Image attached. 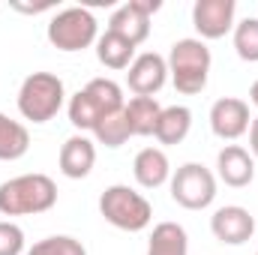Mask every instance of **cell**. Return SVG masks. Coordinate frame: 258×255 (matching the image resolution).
<instances>
[{"label": "cell", "mask_w": 258, "mask_h": 255, "mask_svg": "<svg viewBox=\"0 0 258 255\" xmlns=\"http://www.w3.org/2000/svg\"><path fill=\"white\" fill-rule=\"evenodd\" d=\"M123 105H126V99H123V87L117 81H111V78H93L78 93L69 96L66 114H69V123L78 132H93V129L99 126L102 117L120 111Z\"/></svg>", "instance_id": "6da1fadb"}, {"label": "cell", "mask_w": 258, "mask_h": 255, "mask_svg": "<svg viewBox=\"0 0 258 255\" xmlns=\"http://www.w3.org/2000/svg\"><path fill=\"white\" fill-rule=\"evenodd\" d=\"M57 204V183L48 174H18L0 183V216H36Z\"/></svg>", "instance_id": "7a4b0ae2"}, {"label": "cell", "mask_w": 258, "mask_h": 255, "mask_svg": "<svg viewBox=\"0 0 258 255\" xmlns=\"http://www.w3.org/2000/svg\"><path fill=\"white\" fill-rule=\"evenodd\" d=\"M168 78L171 84L177 87V93L183 96H195L207 87V78H210V48L207 42H201L198 36H186V39H177L168 51Z\"/></svg>", "instance_id": "3957f363"}, {"label": "cell", "mask_w": 258, "mask_h": 255, "mask_svg": "<svg viewBox=\"0 0 258 255\" xmlns=\"http://www.w3.org/2000/svg\"><path fill=\"white\" fill-rule=\"evenodd\" d=\"M66 105L63 78L54 72H30L18 87V114L30 123H48Z\"/></svg>", "instance_id": "277c9868"}, {"label": "cell", "mask_w": 258, "mask_h": 255, "mask_svg": "<svg viewBox=\"0 0 258 255\" xmlns=\"http://www.w3.org/2000/svg\"><path fill=\"white\" fill-rule=\"evenodd\" d=\"M99 213L120 231H144L153 222V204L126 183H114L99 195Z\"/></svg>", "instance_id": "5b68a950"}, {"label": "cell", "mask_w": 258, "mask_h": 255, "mask_svg": "<svg viewBox=\"0 0 258 255\" xmlns=\"http://www.w3.org/2000/svg\"><path fill=\"white\" fill-rule=\"evenodd\" d=\"M45 36H48V42L57 51H66V54L84 51V48L96 45V39H99V21L84 6H66V9L51 15Z\"/></svg>", "instance_id": "8992f818"}, {"label": "cell", "mask_w": 258, "mask_h": 255, "mask_svg": "<svg viewBox=\"0 0 258 255\" xmlns=\"http://www.w3.org/2000/svg\"><path fill=\"white\" fill-rule=\"evenodd\" d=\"M171 198L186 210H204L216 198V174L201 162H183L171 174Z\"/></svg>", "instance_id": "52a82bcc"}, {"label": "cell", "mask_w": 258, "mask_h": 255, "mask_svg": "<svg viewBox=\"0 0 258 255\" xmlns=\"http://www.w3.org/2000/svg\"><path fill=\"white\" fill-rule=\"evenodd\" d=\"M234 0H195L192 6V27L198 30V39H222L234 30Z\"/></svg>", "instance_id": "ba28073f"}, {"label": "cell", "mask_w": 258, "mask_h": 255, "mask_svg": "<svg viewBox=\"0 0 258 255\" xmlns=\"http://www.w3.org/2000/svg\"><path fill=\"white\" fill-rule=\"evenodd\" d=\"M252 126V114H249V102L237 99V96H222L210 105V129L216 138L222 141H237L240 135H246Z\"/></svg>", "instance_id": "9c48e42d"}, {"label": "cell", "mask_w": 258, "mask_h": 255, "mask_svg": "<svg viewBox=\"0 0 258 255\" xmlns=\"http://www.w3.org/2000/svg\"><path fill=\"white\" fill-rule=\"evenodd\" d=\"M210 231L225 246H243L255 234V216L246 207H240V204H225V207L213 210Z\"/></svg>", "instance_id": "30bf717a"}, {"label": "cell", "mask_w": 258, "mask_h": 255, "mask_svg": "<svg viewBox=\"0 0 258 255\" xmlns=\"http://www.w3.org/2000/svg\"><path fill=\"white\" fill-rule=\"evenodd\" d=\"M168 81V60L156 51L135 54L126 72V87L135 96H156Z\"/></svg>", "instance_id": "8fae6325"}, {"label": "cell", "mask_w": 258, "mask_h": 255, "mask_svg": "<svg viewBox=\"0 0 258 255\" xmlns=\"http://www.w3.org/2000/svg\"><path fill=\"white\" fill-rule=\"evenodd\" d=\"M216 174L225 186L231 189H243L255 180V159L246 147L240 144H225L216 153Z\"/></svg>", "instance_id": "7c38bea8"}, {"label": "cell", "mask_w": 258, "mask_h": 255, "mask_svg": "<svg viewBox=\"0 0 258 255\" xmlns=\"http://www.w3.org/2000/svg\"><path fill=\"white\" fill-rule=\"evenodd\" d=\"M57 165H60V174L69 180H84L93 165H96V141H90L84 132L78 135H69L60 147V156H57Z\"/></svg>", "instance_id": "4fadbf2b"}, {"label": "cell", "mask_w": 258, "mask_h": 255, "mask_svg": "<svg viewBox=\"0 0 258 255\" xmlns=\"http://www.w3.org/2000/svg\"><path fill=\"white\" fill-rule=\"evenodd\" d=\"M132 177L144 189H159L171 180V162L162 147H144L132 159Z\"/></svg>", "instance_id": "5bb4252c"}, {"label": "cell", "mask_w": 258, "mask_h": 255, "mask_svg": "<svg viewBox=\"0 0 258 255\" xmlns=\"http://www.w3.org/2000/svg\"><path fill=\"white\" fill-rule=\"evenodd\" d=\"M105 30H111V33H117V36H123L129 39L135 48L150 36V18L129 0L123 6H117L114 12H111V18H108V27Z\"/></svg>", "instance_id": "9a60e30c"}, {"label": "cell", "mask_w": 258, "mask_h": 255, "mask_svg": "<svg viewBox=\"0 0 258 255\" xmlns=\"http://www.w3.org/2000/svg\"><path fill=\"white\" fill-rule=\"evenodd\" d=\"M189 129H192V111H189L186 105H168V108H162L159 123H156V132H153V135H156L159 144L171 147V144L186 141Z\"/></svg>", "instance_id": "2e32d148"}, {"label": "cell", "mask_w": 258, "mask_h": 255, "mask_svg": "<svg viewBox=\"0 0 258 255\" xmlns=\"http://www.w3.org/2000/svg\"><path fill=\"white\" fill-rule=\"evenodd\" d=\"M123 114H126L132 135H153L159 114H162V105L156 102V96H132L123 105Z\"/></svg>", "instance_id": "e0dca14e"}, {"label": "cell", "mask_w": 258, "mask_h": 255, "mask_svg": "<svg viewBox=\"0 0 258 255\" xmlns=\"http://www.w3.org/2000/svg\"><path fill=\"white\" fill-rule=\"evenodd\" d=\"M96 60L105 66V69H114V72L129 69L132 60H135V45H132L129 39H123V36L105 30V33L96 39Z\"/></svg>", "instance_id": "ac0fdd59"}, {"label": "cell", "mask_w": 258, "mask_h": 255, "mask_svg": "<svg viewBox=\"0 0 258 255\" xmlns=\"http://www.w3.org/2000/svg\"><path fill=\"white\" fill-rule=\"evenodd\" d=\"M147 255H189L186 228L177 222H156L147 243Z\"/></svg>", "instance_id": "d6986e66"}, {"label": "cell", "mask_w": 258, "mask_h": 255, "mask_svg": "<svg viewBox=\"0 0 258 255\" xmlns=\"http://www.w3.org/2000/svg\"><path fill=\"white\" fill-rule=\"evenodd\" d=\"M30 150V132L21 120H12L9 114H0V159L15 162Z\"/></svg>", "instance_id": "ffe728a7"}, {"label": "cell", "mask_w": 258, "mask_h": 255, "mask_svg": "<svg viewBox=\"0 0 258 255\" xmlns=\"http://www.w3.org/2000/svg\"><path fill=\"white\" fill-rule=\"evenodd\" d=\"M93 138H96V144L111 147V150L123 147L129 138H132L123 108H120V111H114V114H108V117H102V120H99V126L93 129Z\"/></svg>", "instance_id": "44dd1931"}, {"label": "cell", "mask_w": 258, "mask_h": 255, "mask_svg": "<svg viewBox=\"0 0 258 255\" xmlns=\"http://www.w3.org/2000/svg\"><path fill=\"white\" fill-rule=\"evenodd\" d=\"M234 36V51L240 60L246 63H258V18H243L234 24L231 30Z\"/></svg>", "instance_id": "7402d4cb"}, {"label": "cell", "mask_w": 258, "mask_h": 255, "mask_svg": "<svg viewBox=\"0 0 258 255\" xmlns=\"http://www.w3.org/2000/svg\"><path fill=\"white\" fill-rule=\"evenodd\" d=\"M24 255H87L84 243L69 237V234H54V237H45L39 243H33Z\"/></svg>", "instance_id": "603a6c76"}, {"label": "cell", "mask_w": 258, "mask_h": 255, "mask_svg": "<svg viewBox=\"0 0 258 255\" xmlns=\"http://www.w3.org/2000/svg\"><path fill=\"white\" fill-rule=\"evenodd\" d=\"M24 252V231L12 219H0V255H21Z\"/></svg>", "instance_id": "cb8c5ba5"}, {"label": "cell", "mask_w": 258, "mask_h": 255, "mask_svg": "<svg viewBox=\"0 0 258 255\" xmlns=\"http://www.w3.org/2000/svg\"><path fill=\"white\" fill-rule=\"evenodd\" d=\"M12 9H18V12H30V15H36V12H45V9H54V3H12Z\"/></svg>", "instance_id": "d4e9b609"}, {"label": "cell", "mask_w": 258, "mask_h": 255, "mask_svg": "<svg viewBox=\"0 0 258 255\" xmlns=\"http://www.w3.org/2000/svg\"><path fill=\"white\" fill-rule=\"evenodd\" d=\"M132 3H135V6L147 15V18H150L153 12H159V9H162V0H132Z\"/></svg>", "instance_id": "484cf974"}, {"label": "cell", "mask_w": 258, "mask_h": 255, "mask_svg": "<svg viewBox=\"0 0 258 255\" xmlns=\"http://www.w3.org/2000/svg\"><path fill=\"white\" fill-rule=\"evenodd\" d=\"M249 153L258 162V117H252V126H249Z\"/></svg>", "instance_id": "4316f807"}, {"label": "cell", "mask_w": 258, "mask_h": 255, "mask_svg": "<svg viewBox=\"0 0 258 255\" xmlns=\"http://www.w3.org/2000/svg\"><path fill=\"white\" fill-rule=\"evenodd\" d=\"M249 102H252V105L258 108V81L252 84V87H249Z\"/></svg>", "instance_id": "83f0119b"}, {"label": "cell", "mask_w": 258, "mask_h": 255, "mask_svg": "<svg viewBox=\"0 0 258 255\" xmlns=\"http://www.w3.org/2000/svg\"><path fill=\"white\" fill-rule=\"evenodd\" d=\"M255 255H258V249H255Z\"/></svg>", "instance_id": "f1b7e54d"}]
</instances>
